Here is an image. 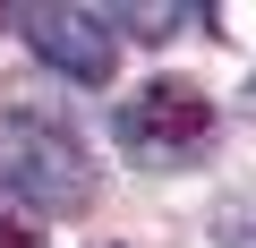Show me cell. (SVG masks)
Segmentation results:
<instances>
[{"instance_id":"cell-1","label":"cell","mask_w":256,"mask_h":248,"mask_svg":"<svg viewBox=\"0 0 256 248\" xmlns=\"http://www.w3.org/2000/svg\"><path fill=\"white\" fill-rule=\"evenodd\" d=\"M0 188L26 214H86L94 205V163L52 111H0Z\"/></svg>"},{"instance_id":"cell-2","label":"cell","mask_w":256,"mask_h":248,"mask_svg":"<svg viewBox=\"0 0 256 248\" xmlns=\"http://www.w3.org/2000/svg\"><path fill=\"white\" fill-rule=\"evenodd\" d=\"M111 137H120V154H137V163H188V154L214 146V103L188 77H146L137 94L111 103Z\"/></svg>"},{"instance_id":"cell-3","label":"cell","mask_w":256,"mask_h":248,"mask_svg":"<svg viewBox=\"0 0 256 248\" xmlns=\"http://www.w3.org/2000/svg\"><path fill=\"white\" fill-rule=\"evenodd\" d=\"M18 26H26V43H34V60H43V69L77 77V86H111L120 43H111V26H102L94 9H68V0H52V9H18Z\"/></svg>"},{"instance_id":"cell-4","label":"cell","mask_w":256,"mask_h":248,"mask_svg":"<svg viewBox=\"0 0 256 248\" xmlns=\"http://www.w3.org/2000/svg\"><path fill=\"white\" fill-rule=\"evenodd\" d=\"M102 26H111V43L120 35H137V43H171L180 26H222L214 9H188V0H162V9H146V0H120V9H94Z\"/></svg>"},{"instance_id":"cell-5","label":"cell","mask_w":256,"mask_h":248,"mask_svg":"<svg viewBox=\"0 0 256 248\" xmlns=\"http://www.w3.org/2000/svg\"><path fill=\"white\" fill-rule=\"evenodd\" d=\"M0 248H43V231H34V214L0 188Z\"/></svg>"},{"instance_id":"cell-6","label":"cell","mask_w":256,"mask_h":248,"mask_svg":"<svg viewBox=\"0 0 256 248\" xmlns=\"http://www.w3.org/2000/svg\"><path fill=\"white\" fill-rule=\"evenodd\" d=\"M222 248H256V205H222Z\"/></svg>"}]
</instances>
